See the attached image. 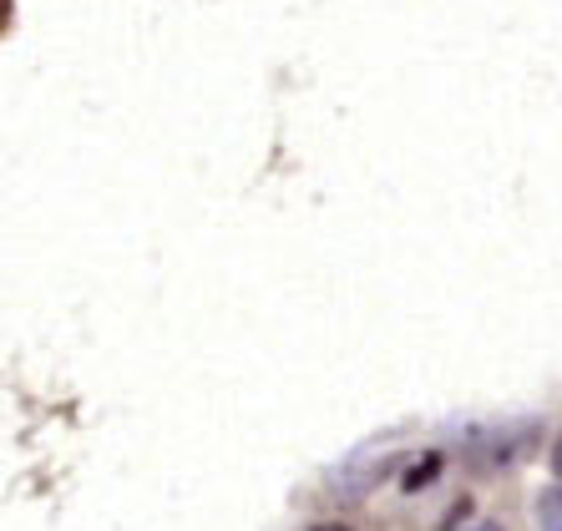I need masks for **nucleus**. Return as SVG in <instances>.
<instances>
[{
	"label": "nucleus",
	"instance_id": "f257e3e1",
	"mask_svg": "<svg viewBox=\"0 0 562 531\" xmlns=\"http://www.w3.org/2000/svg\"><path fill=\"white\" fill-rule=\"evenodd\" d=\"M537 527L562 531V486H548V492L537 496Z\"/></svg>",
	"mask_w": 562,
	"mask_h": 531
},
{
	"label": "nucleus",
	"instance_id": "f03ea898",
	"mask_svg": "<svg viewBox=\"0 0 562 531\" xmlns=\"http://www.w3.org/2000/svg\"><path fill=\"white\" fill-rule=\"evenodd\" d=\"M552 471L562 476V436H558V445H552Z\"/></svg>",
	"mask_w": 562,
	"mask_h": 531
},
{
	"label": "nucleus",
	"instance_id": "7ed1b4c3",
	"mask_svg": "<svg viewBox=\"0 0 562 531\" xmlns=\"http://www.w3.org/2000/svg\"><path fill=\"white\" fill-rule=\"evenodd\" d=\"M467 531H502L497 521H476V527H467Z\"/></svg>",
	"mask_w": 562,
	"mask_h": 531
},
{
	"label": "nucleus",
	"instance_id": "20e7f679",
	"mask_svg": "<svg viewBox=\"0 0 562 531\" xmlns=\"http://www.w3.org/2000/svg\"><path fill=\"white\" fill-rule=\"evenodd\" d=\"M314 531H350V527H314Z\"/></svg>",
	"mask_w": 562,
	"mask_h": 531
}]
</instances>
